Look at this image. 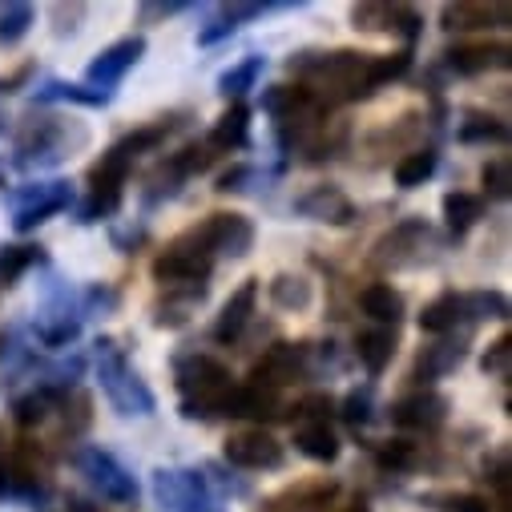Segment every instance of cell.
<instances>
[{
	"label": "cell",
	"instance_id": "1f68e13d",
	"mask_svg": "<svg viewBox=\"0 0 512 512\" xmlns=\"http://www.w3.org/2000/svg\"><path fill=\"white\" fill-rule=\"evenodd\" d=\"M460 142H508V125L488 113H468L460 121Z\"/></svg>",
	"mask_w": 512,
	"mask_h": 512
},
{
	"label": "cell",
	"instance_id": "277c9868",
	"mask_svg": "<svg viewBox=\"0 0 512 512\" xmlns=\"http://www.w3.org/2000/svg\"><path fill=\"white\" fill-rule=\"evenodd\" d=\"M73 464H77V472H81L109 504H138V484H134V476L125 472V464H121L113 452H105V448H81V452L73 456Z\"/></svg>",
	"mask_w": 512,
	"mask_h": 512
},
{
	"label": "cell",
	"instance_id": "5bb4252c",
	"mask_svg": "<svg viewBox=\"0 0 512 512\" xmlns=\"http://www.w3.org/2000/svg\"><path fill=\"white\" fill-rule=\"evenodd\" d=\"M392 420L400 428H416V432H436L444 420H448V400L436 396V392H416L408 400H400L392 408Z\"/></svg>",
	"mask_w": 512,
	"mask_h": 512
},
{
	"label": "cell",
	"instance_id": "d6986e66",
	"mask_svg": "<svg viewBox=\"0 0 512 512\" xmlns=\"http://www.w3.org/2000/svg\"><path fill=\"white\" fill-rule=\"evenodd\" d=\"M464 355H468V335H460V339H440L436 347H428V351L420 355L416 379H440V375L456 371V367L464 363Z\"/></svg>",
	"mask_w": 512,
	"mask_h": 512
},
{
	"label": "cell",
	"instance_id": "603a6c76",
	"mask_svg": "<svg viewBox=\"0 0 512 512\" xmlns=\"http://www.w3.org/2000/svg\"><path fill=\"white\" fill-rule=\"evenodd\" d=\"M460 319H464V295L444 291L440 299H432V303L424 307L420 327H424L428 335H448V331H456V323H460Z\"/></svg>",
	"mask_w": 512,
	"mask_h": 512
},
{
	"label": "cell",
	"instance_id": "60d3db41",
	"mask_svg": "<svg viewBox=\"0 0 512 512\" xmlns=\"http://www.w3.org/2000/svg\"><path fill=\"white\" fill-rule=\"evenodd\" d=\"M117 206H121V190H93L89 202L81 206V218H77V222H101V218H109Z\"/></svg>",
	"mask_w": 512,
	"mask_h": 512
},
{
	"label": "cell",
	"instance_id": "f1b7e54d",
	"mask_svg": "<svg viewBox=\"0 0 512 512\" xmlns=\"http://www.w3.org/2000/svg\"><path fill=\"white\" fill-rule=\"evenodd\" d=\"M33 21H37L33 5H21V0H13V5H0V49H13L33 29Z\"/></svg>",
	"mask_w": 512,
	"mask_h": 512
},
{
	"label": "cell",
	"instance_id": "9a60e30c",
	"mask_svg": "<svg viewBox=\"0 0 512 512\" xmlns=\"http://www.w3.org/2000/svg\"><path fill=\"white\" fill-rule=\"evenodd\" d=\"M295 210H299L303 218L331 222V226H343V222H351V214H355L351 198H347L343 190H335V186H315V190H307L303 198H295Z\"/></svg>",
	"mask_w": 512,
	"mask_h": 512
},
{
	"label": "cell",
	"instance_id": "f35d334b",
	"mask_svg": "<svg viewBox=\"0 0 512 512\" xmlns=\"http://www.w3.org/2000/svg\"><path fill=\"white\" fill-rule=\"evenodd\" d=\"M480 367L488 375H496V379H508V367H512V335L492 339L488 351H484V359H480Z\"/></svg>",
	"mask_w": 512,
	"mask_h": 512
},
{
	"label": "cell",
	"instance_id": "44dd1931",
	"mask_svg": "<svg viewBox=\"0 0 512 512\" xmlns=\"http://www.w3.org/2000/svg\"><path fill=\"white\" fill-rule=\"evenodd\" d=\"M359 307H363L367 319H375V323H392V327H396L400 315H404V295H400L392 283H371V287H363Z\"/></svg>",
	"mask_w": 512,
	"mask_h": 512
},
{
	"label": "cell",
	"instance_id": "cb8c5ba5",
	"mask_svg": "<svg viewBox=\"0 0 512 512\" xmlns=\"http://www.w3.org/2000/svg\"><path fill=\"white\" fill-rule=\"evenodd\" d=\"M267 9H275V5H226L202 33H198V45H214V41H222V37H230L242 21H254V17H263Z\"/></svg>",
	"mask_w": 512,
	"mask_h": 512
},
{
	"label": "cell",
	"instance_id": "83f0119b",
	"mask_svg": "<svg viewBox=\"0 0 512 512\" xmlns=\"http://www.w3.org/2000/svg\"><path fill=\"white\" fill-rule=\"evenodd\" d=\"M271 299H275V307H283V311H307V307L315 303V287H311L303 275H279V279L271 283Z\"/></svg>",
	"mask_w": 512,
	"mask_h": 512
},
{
	"label": "cell",
	"instance_id": "ba28073f",
	"mask_svg": "<svg viewBox=\"0 0 512 512\" xmlns=\"http://www.w3.org/2000/svg\"><path fill=\"white\" fill-rule=\"evenodd\" d=\"M307 355H311L307 343H275L259 363H254L250 383H254V388L279 392V388H287V383H295L307 371Z\"/></svg>",
	"mask_w": 512,
	"mask_h": 512
},
{
	"label": "cell",
	"instance_id": "9c48e42d",
	"mask_svg": "<svg viewBox=\"0 0 512 512\" xmlns=\"http://www.w3.org/2000/svg\"><path fill=\"white\" fill-rule=\"evenodd\" d=\"M142 53H146V41H142V37H121V41H113L109 49H101V53L89 61V69H85L89 89L113 93V85L142 61Z\"/></svg>",
	"mask_w": 512,
	"mask_h": 512
},
{
	"label": "cell",
	"instance_id": "4dcf8cb0",
	"mask_svg": "<svg viewBox=\"0 0 512 512\" xmlns=\"http://www.w3.org/2000/svg\"><path fill=\"white\" fill-rule=\"evenodd\" d=\"M263 65H267L263 57H246V61H238L234 69H226V73L218 77V93H222V97H234V101H238V97H242L246 89H254V81H259Z\"/></svg>",
	"mask_w": 512,
	"mask_h": 512
},
{
	"label": "cell",
	"instance_id": "bcb514c9",
	"mask_svg": "<svg viewBox=\"0 0 512 512\" xmlns=\"http://www.w3.org/2000/svg\"><path fill=\"white\" fill-rule=\"evenodd\" d=\"M343 512H371V508H367V500H363V496H359V500H351V504H347V508H343Z\"/></svg>",
	"mask_w": 512,
	"mask_h": 512
},
{
	"label": "cell",
	"instance_id": "836d02e7",
	"mask_svg": "<svg viewBox=\"0 0 512 512\" xmlns=\"http://www.w3.org/2000/svg\"><path fill=\"white\" fill-rule=\"evenodd\" d=\"M41 259H45L41 246H5V250H0V279L13 283V279H21Z\"/></svg>",
	"mask_w": 512,
	"mask_h": 512
},
{
	"label": "cell",
	"instance_id": "ab89813d",
	"mask_svg": "<svg viewBox=\"0 0 512 512\" xmlns=\"http://www.w3.org/2000/svg\"><path fill=\"white\" fill-rule=\"evenodd\" d=\"M484 190H488V198H508V190H512V166H508V158H492L488 166H484Z\"/></svg>",
	"mask_w": 512,
	"mask_h": 512
},
{
	"label": "cell",
	"instance_id": "f6af8a7d",
	"mask_svg": "<svg viewBox=\"0 0 512 512\" xmlns=\"http://www.w3.org/2000/svg\"><path fill=\"white\" fill-rule=\"evenodd\" d=\"M250 178V170L246 166H234L230 174H222V182H218V190H242V182Z\"/></svg>",
	"mask_w": 512,
	"mask_h": 512
},
{
	"label": "cell",
	"instance_id": "52a82bcc",
	"mask_svg": "<svg viewBox=\"0 0 512 512\" xmlns=\"http://www.w3.org/2000/svg\"><path fill=\"white\" fill-rule=\"evenodd\" d=\"M210 271H214V259H206L202 250H194L182 238L154 259V279L166 283V287H206Z\"/></svg>",
	"mask_w": 512,
	"mask_h": 512
},
{
	"label": "cell",
	"instance_id": "6da1fadb",
	"mask_svg": "<svg viewBox=\"0 0 512 512\" xmlns=\"http://www.w3.org/2000/svg\"><path fill=\"white\" fill-rule=\"evenodd\" d=\"M174 379L182 392L186 420H214L222 412V396L230 392V371L210 355H182L174 363Z\"/></svg>",
	"mask_w": 512,
	"mask_h": 512
},
{
	"label": "cell",
	"instance_id": "3957f363",
	"mask_svg": "<svg viewBox=\"0 0 512 512\" xmlns=\"http://www.w3.org/2000/svg\"><path fill=\"white\" fill-rule=\"evenodd\" d=\"M182 242H190L194 250H202L206 259H214V254H222V259H242V254L254 246V226L242 214H210Z\"/></svg>",
	"mask_w": 512,
	"mask_h": 512
},
{
	"label": "cell",
	"instance_id": "7a4b0ae2",
	"mask_svg": "<svg viewBox=\"0 0 512 512\" xmlns=\"http://www.w3.org/2000/svg\"><path fill=\"white\" fill-rule=\"evenodd\" d=\"M97 375H101V392L117 408V416H150L154 412V392L146 388V379L130 367V359L121 355L113 339L97 343Z\"/></svg>",
	"mask_w": 512,
	"mask_h": 512
},
{
	"label": "cell",
	"instance_id": "d590c367",
	"mask_svg": "<svg viewBox=\"0 0 512 512\" xmlns=\"http://www.w3.org/2000/svg\"><path fill=\"white\" fill-rule=\"evenodd\" d=\"M464 315H468V319H504V315H508V299H504L500 291L464 295Z\"/></svg>",
	"mask_w": 512,
	"mask_h": 512
},
{
	"label": "cell",
	"instance_id": "d4e9b609",
	"mask_svg": "<svg viewBox=\"0 0 512 512\" xmlns=\"http://www.w3.org/2000/svg\"><path fill=\"white\" fill-rule=\"evenodd\" d=\"M295 444H299L303 456H311V460H319V464L339 460V436H335L327 424H303V428L295 432Z\"/></svg>",
	"mask_w": 512,
	"mask_h": 512
},
{
	"label": "cell",
	"instance_id": "484cf974",
	"mask_svg": "<svg viewBox=\"0 0 512 512\" xmlns=\"http://www.w3.org/2000/svg\"><path fill=\"white\" fill-rule=\"evenodd\" d=\"M480 214H484V198L480 194H464V190L444 194V222H448L452 234H464L468 226H476Z\"/></svg>",
	"mask_w": 512,
	"mask_h": 512
},
{
	"label": "cell",
	"instance_id": "2e32d148",
	"mask_svg": "<svg viewBox=\"0 0 512 512\" xmlns=\"http://www.w3.org/2000/svg\"><path fill=\"white\" fill-rule=\"evenodd\" d=\"M254 299H259V279H246V283L230 295V303L222 307V315H218V323H214V339H218V343H234V339L246 331V323H250V315H254Z\"/></svg>",
	"mask_w": 512,
	"mask_h": 512
},
{
	"label": "cell",
	"instance_id": "30bf717a",
	"mask_svg": "<svg viewBox=\"0 0 512 512\" xmlns=\"http://www.w3.org/2000/svg\"><path fill=\"white\" fill-rule=\"evenodd\" d=\"M69 134H65V125L57 121V117H49V121H37V125H29V130L21 134V142H17V162L21 166H53V162H61V158H69Z\"/></svg>",
	"mask_w": 512,
	"mask_h": 512
},
{
	"label": "cell",
	"instance_id": "4316f807",
	"mask_svg": "<svg viewBox=\"0 0 512 512\" xmlns=\"http://www.w3.org/2000/svg\"><path fill=\"white\" fill-rule=\"evenodd\" d=\"M57 400H61V388H37V392H29V396H21L13 404V420L21 428H37V424L49 420V412H53Z\"/></svg>",
	"mask_w": 512,
	"mask_h": 512
},
{
	"label": "cell",
	"instance_id": "ee69618b",
	"mask_svg": "<svg viewBox=\"0 0 512 512\" xmlns=\"http://www.w3.org/2000/svg\"><path fill=\"white\" fill-rule=\"evenodd\" d=\"M186 5H182V0H166V5H146L142 9V17L150 21V17H174V13H182Z\"/></svg>",
	"mask_w": 512,
	"mask_h": 512
},
{
	"label": "cell",
	"instance_id": "ac0fdd59",
	"mask_svg": "<svg viewBox=\"0 0 512 512\" xmlns=\"http://www.w3.org/2000/svg\"><path fill=\"white\" fill-rule=\"evenodd\" d=\"M508 25V5H472V0H460V5H444V29H488V25Z\"/></svg>",
	"mask_w": 512,
	"mask_h": 512
},
{
	"label": "cell",
	"instance_id": "f546056e",
	"mask_svg": "<svg viewBox=\"0 0 512 512\" xmlns=\"http://www.w3.org/2000/svg\"><path fill=\"white\" fill-rule=\"evenodd\" d=\"M436 166H440V154L436 150H416V154H408L396 166V186L400 190H416V186H424L436 174Z\"/></svg>",
	"mask_w": 512,
	"mask_h": 512
},
{
	"label": "cell",
	"instance_id": "b9f144b4",
	"mask_svg": "<svg viewBox=\"0 0 512 512\" xmlns=\"http://www.w3.org/2000/svg\"><path fill=\"white\" fill-rule=\"evenodd\" d=\"M343 420H347L351 428H363V424L371 420V396H367V392H351L347 404H343Z\"/></svg>",
	"mask_w": 512,
	"mask_h": 512
},
{
	"label": "cell",
	"instance_id": "e575fe53",
	"mask_svg": "<svg viewBox=\"0 0 512 512\" xmlns=\"http://www.w3.org/2000/svg\"><path fill=\"white\" fill-rule=\"evenodd\" d=\"M375 460H379V468L408 472V468H416V460H420V448H416L412 440H388V444H379Z\"/></svg>",
	"mask_w": 512,
	"mask_h": 512
},
{
	"label": "cell",
	"instance_id": "7c38bea8",
	"mask_svg": "<svg viewBox=\"0 0 512 512\" xmlns=\"http://www.w3.org/2000/svg\"><path fill=\"white\" fill-rule=\"evenodd\" d=\"M41 492H45V480H41L29 452L0 456V500H29Z\"/></svg>",
	"mask_w": 512,
	"mask_h": 512
},
{
	"label": "cell",
	"instance_id": "d6a6232c",
	"mask_svg": "<svg viewBox=\"0 0 512 512\" xmlns=\"http://www.w3.org/2000/svg\"><path fill=\"white\" fill-rule=\"evenodd\" d=\"M41 101H77V105H105L113 93H97L89 85H69V81H49L41 93Z\"/></svg>",
	"mask_w": 512,
	"mask_h": 512
},
{
	"label": "cell",
	"instance_id": "8992f818",
	"mask_svg": "<svg viewBox=\"0 0 512 512\" xmlns=\"http://www.w3.org/2000/svg\"><path fill=\"white\" fill-rule=\"evenodd\" d=\"M154 496L166 512H214L206 480L190 468H158L154 472Z\"/></svg>",
	"mask_w": 512,
	"mask_h": 512
},
{
	"label": "cell",
	"instance_id": "ffe728a7",
	"mask_svg": "<svg viewBox=\"0 0 512 512\" xmlns=\"http://www.w3.org/2000/svg\"><path fill=\"white\" fill-rule=\"evenodd\" d=\"M250 142V109L242 101H230V109L214 121L210 150H242Z\"/></svg>",
	"mask_w": 512,
	"mask_h": 512
},
{
	"label": "cell",
	"instance_id": "e0dca14e",
	"mask_svg": "<svg viewBox=\"0 0 512 512\" xmlns=\"http://www.w3.org/2000/svg\"><path fill=\"white\" fill-rule=\"evenodd\" d=\"M508 53H512V49H508L504 41H492V45H456V49H448L444 57H448V69L472 77V73L504 69V65H508Z\"/></svg>",
	"mask_w": 512,
	"mask_h": 512
},
{
	"label": "cell",
	"instance_id": "5b68a950",
	"mask_svg": "<svg viewBox=\"0 0 512 512\" xmlns=\"http://www.w3.org/2000/svg\"><path fill=\"white\" fill-rule=\"evenodd\" d=\"M69 198H73L69 182H33V186H21V190H9L13 226L25 234V230L49 222L53 214H61L69 206Z\"/></svg>",
	"mask_w": 512,
	"mask_h": 512
},
{
	"label": "cell",
	"instance_id": "8d00e7d4",
	"mask_svg": "<svg viewBox=\"0 0 512 512\" xmlns=\"http://www.w3.org/2000/svg\"><path fill=\"white\" fill-rule=\"evenodd\" d=\"M388 33H400L412 45L424 33V21H420V13L412 5H388Z\"/></svg>",
	"mask_w": 512,
	"mask_h": 512
},
{
	"label": "cell",
	"instance_id": "7bdbcfd3",
	"mask_svg": "<svg viewBox=\"0 0 512 512\" xmlns=\"http://www.w3.org/2000/svg\"><path fill=\"white\" fill-rule=\"evenodd\" d=\"M295 416H303L307 424H327V416H331V396H307V400L295 408Z\"/></svg>",
	"mask_w": 512,
	"mask_h": 512
},
{
	"label": "cell",
	"instance_id": "8fae6325",
	"mask_svg": "<svg viewBox=\"0 0 512 512\" xmlns=\"http://www.w3.org/2000/svg\"><path fill=\"white\" fill-rule=\"evenodd\" d=\"M226 460L250 472H263V468H279L283 464V444L263 432V428H250V432H234L226 440Z\"/></svg>",
	"mask_w": 512,
	"mask_h": 512
},
{
	"label": "cell",
	"instance_id": "7402d4cb",
	"mask_svg": "<svg viewBox=\"0 0 512 512\" xmlns=\"http://www.w3.org/2000/svg\"><path fill=\"white\" fill-rule=\"evenodd\" d=\"M355 355H359V363H363L371 375H379L383 367L392 363V355H396V331H383V327H375V331H359V339H355Z\"/></svg>",
	"mask_w": 512,
	"mask_h": 512
},
{
	"label": "cell",
	"instance_id": "74e56055",
	"mask_svg": "<svg viewBox=\"0 0 512 512\" xmlns=\"http://www.w3.org/2000/svg\"><path fill=\"white\" fill-rule=\"evenodd\" d=\"M436 512H492V504L476 492H448V496H428Z\"/></svg>",
	"mask_w": 512,
	"mask_h": 512
},
{
	"label": "cell",
	"instance_id": "4fadbf2b",
	"mask_svg": "<svg viewBox=\"0 0 512 512\" xmlns=\"http://www.w3.org/2000/svg\"><path fill=\"white\" fill-rule=\"evenodd\" d=\"M339 496L335 480H311V484H295L279 496L267 500V512H327Z\"/></svg>",
	"mask_w": 512,
	"mask_h": 512
}]
</instances>
